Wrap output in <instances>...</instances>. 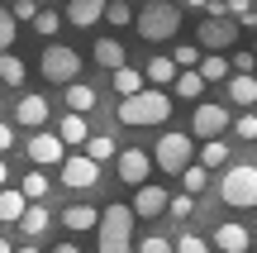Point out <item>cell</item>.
Segmentation results:
<instances>
[{
  "instance_id": "obj_6",
  "label": "cell",
  "mask_w": 257,
  "mask_h": 253,
  "mask_svg": "<svg viewBox=\"0 0 257 253\" xmlns=\"http://www.w3.org/2000/svg\"><path fill=\"white\" fill-rule=\"evenodd\" d=\"M38 72H43L48 86H72L81 76V53L67 48V43H48L43 57H38Z\"/></svg>"
},
{
  "instance_id": "obj_5",
  "label": "cell",
  "mask_w": 257,
  "mask_h": 253,
  "mask_svg": "<svg viewBox=\"0 0 257 253\" xmlns=\"http://www.w3.org/2000/svg\"><path fill=\"white\" fill-rule=\"evenodd\" d=\"M191 162H195V139H191V134L167 129L162 139H157V148H153V167H162L167 177H181Z\"/></svg>"
},
{
  "instance_id": "obj_2",
  "label": "cell",
  "mask_w": 257,
  "mask_h": 253,
  "mask_svg": "<svg viewBox=\"0 0 257 253\" xmlns=\"http://www.w3.org/2000/svg\"><path fill=\"white\" fill-rule=\"evenodd\" d=\"M134 29H138V38H148V43H172L176 29H181L176 0H148V5H138Z\"/></svg>"
},
{
  "instance_id": "obj_43",
  "label": "cell",
  "mask_w": 257,
  "mask_h": 253,
  "mask_svg": "<svg viewBox=\"0 0 257 253\" xmlns=\"http://www.w3.org/2000/svg\"><path fill=\"white\" fill-rule=\"evenodd\" d=\"M5 187H10V162L0 158V191H5Z\"/></svg>"
},
{
  "instance_id": "obj_25",
  "label": "cell",
  "mask_w": 257,
  "mask_h": 253,
  "mask_svg": "<svg viewBox=\"0 0 257 253\" xmlns=\"http://www.w3.org/2000/svg\"><path fill=\"white\" fill-rule=\"evenodd\" d=\"M24 210H29V201L19 196V187H5V191H0V225H19Z\"/></svg>"
},
{
  "instance_id": "obj_41",
  "label": "cell",
  "mask_w": 257,
  "mask_h": 253,
  "mask_svg": "<svg viewBox=\"0 0 257 253\" xmlns=\"http://www.w3.org/2000/svg\"><path fill=\"white\" fill-rule=\"evenodd\" d=\"M43 5H34V0H15V5H10V15H15V24H34V15Z\"/></svg>"
},
{
  "instance_id": "obj_45",
  "label": "cell",
  "mask_w": 257,
  "mask_h": 253,
  "mask_svg": "<svg viewBox=\"0 0 257 253\" xmlns=\"http://www.w3.org/2000/svg\"><path fill=\"white\" fill-rule=\"evenodd\" d=\"M15 253H38V248L34 244H15Z\"/></svg>"
},
{
  "instance_id": "obj_26",
  "label": "cell",
  "mask_w": 257,
  "mask_h": 253,
  "mask_svg": "<svg viewBox=\"0 0 257 253\" xmlns=\"http://www.w3.org/2000/svg\"><path fill=\"white\" fill-rule=\"evenodd\" d=\"M195 162H200L205 172L224 167V162H229V139H214V143H200V148H195Z\"/></svg>"
},
{
  "instance_id": "obj_4",
  "label": "cell",
  "mask_w": 257,
  "mask_h": 253,
  "mask_svg": "<svg viewBox=\"0 0 257 253\" xmlns=\"http://www.w3.org/2000/svg\"><path fill=\"white\" fill-rule=\"evenodd\" d=\"M219 201L233 210H252L257 206V162H233L219 177Z\"/></svg>"
},
{
  "instance_id": "obj_46",
  "label": "cell",
  "mask_w": 257,
  "mask_h": 253,
  "mask_svg": "<svg viewBox=\"0 0 257 253\" xmlns=\"http://www.w3.org/2000/svg\"><path fill=\"white\" fill-rule=\"evenodd\" d=\"M0 253H15V244H10V239H0Z\"/></svg>"
},
{
  "instance_id": "obj_15",
  "label": "cell",
  "mask_w": 257,
  "mask_h": 253,
  "mask_svg": "<svg viewBox=\"0 0 257 253\" xmlns=\"http://www.w3.org/2000/svg\"><path fill=\"white\" fill-rule=\"evenodd\" d=\"M62 105H67V115H91L100 105V91L86 81H72V86H62Z\"/></svg>"
},
{
  "instance_id": "obj_28",
  "label": "cell",
  "mask_w": 257,
  "mask_h": 253,
  "mask_svg": "<svg viewBox=\"0 0 257 253\" xmlns=\"http://www.w3.org/2000/svg\"><path fill=\"white\" fill-rule=\"evenodd\" d=\"M29 81V67H24V57H15V53H0V86H24Z\"/></svg>"
},
{
  "instance_id": "obj_17",
  "label": "cell",
  "mask_w": 257,
  "mask_h": 253,
  "mask_svg": "<svg viewBox=\"0 0 257 253\" xmlns=\"http://www.w3.org/2000/svg\"><path fill=\"white\" fill-rule=\"evenodd\" d=\"M105 5H110V0H67V24H76V29L100 24V19H105Z\"/></svg>"
},
{
  "instance_id": "obj_32",
  "label": "cell",
  "mask_w": 257,
  "mask_h": 253,
  "mask_svg": "<svg viewBox=\"0 0 257 253\" xmlns=\"http://www.w3.org/2000/svg\"><path fill=\"white\" fill-rule=\"evenodd\" d=\"M224 10H229V19L238 29H257V5H252V0H229Z\"/></svg>"
},
{
  "instance_id": "obj_19",
  "label": "cell",
  "mask_w": 257,
  "mask_h": 253,
  "mask_svg": "<svg viewBox=\"0 0 257 253\" xmlns=\"http://www.w3.org/2000/svg\"><path fill=\"white\" fill-rule=\"evenodd\" d=\"M57 139H62V148H86V139H91V124H86V115H67V110H62Z\"/></svg>"
},
{
  "instance_id": "obj_42",
  "label": "cell",
  "mask_w": 257,
  "mask_h": 253,
  "mask_svg": "<svg viewBox=\"0 0 257 253\" xmlns=\"http://www.w3.org/2000/svg\"><path fill=\"white\" fill-rule=\"evenodd\" d=\"M10 148H15V124H5V120H0V158H5Z\"/></svg>"
},
{
  "instance_id": "obj_9",
  "label": "cell",
  "mask_w": 257,
  "mask_h": 253,
  "mask_svg": "<svg viewBox=\"0 0 257 253\" xmlns=\"http://www.w3.org/2000/svg\"><path fill=\"white\" fill-rule=\"evenodd\" d=\"M57 177H62L67 191H91V187H100V167H95L86 153H67L62 167H57Z\"/></svg>"
},
{
  "instance_id": "obj_7",
  "label": "cell",
  "mask_w": 257,
  "mask_h": 253,
  "mask_svg": "<svg viewBox=\"0 0 257 253\" xmlns=\"http://www.w3.org/2000/svg\"><path fill=\"white\" fill-rule=\"evenodd\" d=\"M195 38H200L205 53L229 57L233 48H238V24H233L229 15H205V19H200V29H195Z\"/></svg>"
},
{
  "instance_id": "obj_50",
  "label": "cell",
  "mask_w": 257,
  "mask_h": 253,
  "mask_svg": "<svg viewBox=\"0 0 257 253\" xmlns=\"http://www.w3.org/2000/svg\"><path fill=\"white\" fill-rule=\"evenodd\" d=\"M224 5H229V0H224Z\"/></svg>"
},
{
  "instance_id": "obj_24",
  "label": "cell",
  "mask_w": 257,
  "mask_h": 253,
  "mask_svg": "<svg viewBox=\"0 0 257 253\" xmlns=\"http://www.w3.org/2000/svg\"><path fill=\"white\" fill-rule=\"evenodd\" d=\"M53 191V182H48V172H24V182H19V196L29 201V206H43V196Z\"/></svg>"
},
{
  "instance_id": "obj_12",
  "label": "cell",
  "mask_w": 257,
  "mask_h": 253,
  "mask_svg": "<svg viewBox=\"0 0 257 253\" xmlns=\"http://www.w3.org/2000/svg\"><path fill=\"white\" fill-rule=\"evenodd\" d=\"M167 201H172V191L148 182V187H138V191H134L128 210H134V220H157V215H167Z\"/></svg>"
},
{
  "instance_id": "obj_33",
  "label": "cell",
  "mask_w": 257,
  "mask_h": 253,
  "mask_svg": "<svg viewBox=\"0 0 257 253\" xmlns=\"http://www.w3.org/2000/svg\"><path fill=\"white\" fill-rule=\"evenodd\" d=\"M181 187H186V196H200V191L210 187V172H205L200 162H191V167L181 172Z\"/></svg>"
},
{
  "instance_id": "obj_18",
  "label": "cell",
  "mask_w": 257,
  "mask_h": 253,
  "mask_svg": "<svg viewBox=\"0 0 257 253\" xmlns=\"http://www.w3.org/2000/svg\"><path fill=\"white\" fill-rule=\"evenodd\" d=\"M48 229H53V210H48V206H29L24 215H19V234H24V244L43 239Z\"/></svg>"
},
{
  "instance_id": "obj_13",
  "label": "cell",
  "mask_w": 257,
  "mask_h": 253,
  "mask_svg": "<svg viewBox=\"0 0 257 253\" xmlns=\"http://www.w3.org/2000/svg\"><path fill=\"white\" fill-rule=\"evenodd\" d=\"M62 158H67V148H62L57 134L38 129L34 139H29V162H38V172H43V167H62Z\"/></svg>"
},
{
  "instance_id": "obj_47",
  "label": "cell",
  "mask_w": 257,
  "mask_h": 253,
  "mask_svg": "<svg viewBox=\"0 0 257 253\" xmlns=\"http://www.w3.org/2000/svg\"><path fill=\"white\" fill-rule=\"evenodd\" d=\"M252 244H257V229H252Z\"/></svg>"
},
{
  "instance_id": "obj_35",
  "label": "cell",
  "mask_w": 257,
  "mask_h": 253,
  "mask_svg": "<svg viewBox=\"0 0 257 253\" xmlns=\"http://www.w3.org/2000/svg\"><path fill=\"white\" fill-rule=\"evenodd\" d=\"M15 38H19V24H15V15H10V5H0V53H10Z\"/></svg>"
},
{
  "instance_id": "obj_10",
  "label": "cell",
  "mask_w": 257,
  "mask_h": 253,
  "mask_svg": "<svg viewBox=\"0 0 257 253\" xmlns=\"http://www.w3.org/2000/svg\"><path fill=\"white\" fill-rule=\"evenodd\" d=\"M114 172H119L124 187H148V172H153V153L148 148H119V158H114Z\"/></svg>"
},
{
  "instance_id": "obj_14",
  "label": "cell",
  "mask_w": 257,
  "mask_h": 253,
  "mask_svg": "<svg viewBox=\"0 0 257 253\" xmlns=\"http://www.w3.org/2000/svg\"><path fill=\"white\" fill-rule=\"evenodd\" d=\"M214 253H252V229L233 225V220H224V225H214Z\"/></svg>"
},
{
  "instance_id": "obj_30",
  "label": "cell",
  "mask_w": 257,
  "mask_h": 253,
  "mask_svg": "<svg viewBox=\"0 0 257 253\" xmlns=\"http://www.w3.org/2000/svg\"><path fill=\"white\" fill-rule=\"evenodd\" d=\"M86 158L100 167V162L119 158V148H114V139H110V134H91V139H86Z\"/></svg>"
},
{
  "instance_id": "obj_34",
  "label": "cell",
  "mask_w": 257,
  "mask_h": 253,
  "mask_svg": "<svg viewBox=\"0 0 257 253\" xmlns=\"http://www.w3.org/2000/svg\"><path fill=\"white\" fill-rule=\"evenodd\" d=\"M200 57H205V53H200V43H195V48H191V43H176L172 62H176V72H195V67H200Z\"/></svg>"
},
{
  "instance_id": "obj_38",
  "label": "cell",
  "mask_w": 257,
  "mask_h": 253,
  "mask_svg": "<svg viewBox=\"0 0 257 253\" xmlns=\"http://www.w3.org/2000/svg\"><path fill=\"white\" fill-rule=\"evenodd\" d=\"M229 129H233V134H238V139H243V143H252V139H257V110H243V115H238V120H233V124H229Z\"/></svg>"
},
{
  "instance_id": "obj_39",
  "label": "cell",
  "mask_w": 257,
  "mask_h": 253,
  "mask_svg": "<svg viewBox=\"0 0 257 253\" xmlns=\"http://www.w3.org/2000/svg\"><path fill=\"white\" fill-rule=\"evenodd\" d=\"M134 253H172V234H148V239H138Z\"/></svg>"
},
{
  "instance_id": "obj_44",
  "label": "cell",
  "mask_w": 257,
  "mask_h": 253,
  "mask_svg": "<svg viewBox=\"0 0 257 253\" xmlns=\"http://www.w3.org/2000/svg\"><path fill=\"white\" fill-rule=\"evenodd\" d=\"M48 253H81L76 244H57V248H48Z\"/></svg>"
},
{
  "instance_id": "obj_51",
  "label": "cell",
  "mask_w": 257,
  "mask_h": 253,
  "mask_svg": "<svg viewBox=\"0 0 257 253\" xmlns=\"http://www.w3.org/2000/svg\"><path fill=\"white\" fill-rule=\"evenodd\" d=\"M34 5H38V0H34Z\"/></svg>"
},
{
  "instance_id": "obj_8",
  "label": "cell",
  "mask_w": 257,
  "mask_h": 253,
  "mask_svg": "<svg viewBox=\"0 0 257 253\" xmlns=\"http://www.w3.org/2000/svg\"><path fill=\"white\" fill-rule=\"evenodd\" d=\"M229 124H233V115L224 110L219 101H200V105L191 110V139L214 143V139H224V134H229Z\"/></svg>"
},
{
  "instance_id": "obj_1",
  "label": "cell",
  "mask_w": 257,
  "mask_h": 253,
  "mask_svg": "<svg viewBox=\"0 0 257 253\" xmlns=\"http://www.w3.org/2000/svg\"><path fill=\"white\" fill-rule=\"evenodd\" d=\"M114 120L128 124V129H153V124H167L172 120V96L167 91H138V96H128V101L114 105Z\"/></svg>"
},
{
  "instance_id": "obj_16",
  "label": "cell",
  "mask_w": 257,
  "mask_h": 253,
  "mask_svg": "<svg viewBox=\"0 0 257 253\" xmlns=\"http://www.w3.org/2000/svg\"><path fill=\"white\" fill-rule=\"evenodd\" d=\"M91 57H95V67H105V72L128 67V53H124L119 38H95V43H91Z\"/></svg>"
},
{
  "instance_id": "obj_49",
  "label": "cell",
  "mask_w": 257,
  "mask_h": 253,
  "mask_svg": "<svg viewBox=\"0 0 257 253\" xmlns=\"http://www.w3.org/2000/svg\"><path fill=\"white\" fill-rule=\"evenodd\" d=\"M128 5H134V0H128Z\"/></svg>"
},
{
  "instance_id": "obj_29",
  "label": "cell",
  "mask_w": 257,
  "mask_h": 253,
  "mask_svg": "<svg viewBox=\"0 0 257 253\" xmlns=\"http://www.w3.org/2000/svg\"><path fill=\"white\" fill-rule=\"evenodd\" d=\"M176 101H191V105H200V96H205V81H200V72H176Z\"/></svg>"
},
{
  "instance_id": "obj_48",
  "label": "cell",
  "mask_w": 257,
  "mask_h": 253,
  "mask_svg": "<svg viewBox=\"0 0 257 253\" xmlns=\"http://www.w3.org/2000/svg\"><path fill=\"white\" fill-rule=\"evenodd\" d=\"M252 57H257V48H252Z\"/></svg>"
},
{
  "instance_id": "obj_11",
  "label": "cell",
  "mask_w": 257,
  "mask_h": 253,
  "mask_svg": "<svg viewBox=\"0 0 257 253\" xmlns=\"http://www.w3.org/2000/svg\"><path fill=\"white\" fill-rule=\"evenodd\" d=\"M53 120V101H48V96H38V91H24L15 101V124H29V129H43V124Z\"/></svg>"
},
{
  "instance_id": "obj_20",
  "label": "cell",
  "mask_w": 257,
  "mask_h": 253,
  "mask_svg": "<svg viewBox=\"0 0 257 253\" xmlns=\"http://www.w3.org/2000/svg\"><path fill=\"white\" fill-rule=\"evenodd\" d=\"M95 225H100V210L86 206V201H76V206L62 210V229H72V234H86V229H95Z\"/></svg>"
},
{
  "instance_id": "obj_3",
  "label": "cell",
  "mask_w": 257,
  "mask_h": 253,
  "mask_svg": "<svg viewBox=\"0 0 257 253\" xmlns=\"http://www.w3.org/2000/svg\"><path fill=\"white\" fill-rule=\"evenodd\" d=\"M95 253H134V210L124 201L100 210V225H95Z\"/></svg>"
},
{
  "instance_id": "obj_22",
  "label": "cell",
  "mask_w": 257,
  "mask_h": 253,
  "mask_svg": "<svg viewBox=\"0 0 257 253\" xmlns=\"http://www.w3.org/2000/svg\"><path fill=\"white\" fill-rule=\"evenodd\" d=\"M195 72H200V81H205V86H224V81L233 76V67H229V57H219V53H205Z\"/></svg>"
},
{
  "instance_id": "obj_21",
  "label": "cell",
  "mask_w": 257,
  "mask_h": 253,
  "mask_svg": "<svg viewBox=\"0 0 257 253\" xmlns=\"http://www.w3.org/2000/svg\"><path fill=\"white\" fill-rule=\"evenodd\" d=\"M143 81L153 86V91H162V86H172V81H176V62H172L167 53L148 57V67H143Z\"/></svg>"
},
{
  "instance_id": "obj_23",
  "label": "cell",
  "mask_w": 257,
  "mask_h": 253,
  "mask_svg": "<svg viewBox=\"0 0 257 253\" xmlns=\"http://www.w3.org/2000/svg\"><path fill=\"white\" fill-rule=\"evenodd\" d=\"M224 91H229L233 105H243V110H257V76H229L224 81Z\"/></svg>"
},
{
  "instance_id": "obj_27",
  "label": "cell",
  "mask_w": 257,
  "mask_h": 253,
  "mask_svg": "<svg viewBox=\"0 0 257 253\" xmlns=\"http://www.w3.org/2000/svg\"><path fill=\"white\" fill-rule=\"evenodd\" d=\"M110 76H114L119 101H128V96H138V91H148V81H143V72H138V67H119V72H110Z\"/></svg>"
},
{
  "instance_id": "obj_36",
  "label": "cell",
  "mask_w": 257,
  "mask_h": 253,
  "mask_svg": "<svg viewBox=\"0 0 257 253\" xmlns=\"http://www.w3.org/2000/svg\"><path fill=\"white\" fill-rule=\"evenodd\" d=\"M105 24H114V29L134 24V5H128V0H110V5H105Z\"/></svg>"
},
{
  "instance_id": "obj_31",
  "label": "cell",
  "mask_w": 257,
  "mask_h": 253,
  "mask_svg": "<svg viewBox=\"0 0 257 253\" xmlns=\"http://www.w3.org/2000/svg\"><path fill=\"white\" fill-rule=\"evenodd\" d=\"M172 253H214L210 239L195 234V229H186V234H172Z\"/></svg>"
},
{
  "instance_id": "obj_40",
  "label": "cell",
  "mask_w": 257,
  "mask_h": 253,
  "mask_svg": "<svg viewBox=\"0 0 257 253\" xmlns=\"http://www.w3.org/2000/svg\"><path fill=\"white\" fill-rule=\"evenodd\" d=\"M167 215L191 220V215H195V196H186V191H181V196H172V201H167Z\"/></svg>"
},
{
  "instance_id": "obj_37",
  "label": "cell",
  "mask_w": 257,
  "mask_h": 253,
  "mask_svg": "<svg viewBox=\"0 0 257 253\" xmlns=\"http://www.w3.org/2000/svg\"><path fill=\"white\" fill-rule=\"evenodd\" d=\"M34 29L48 38V43H53V34L62 29V15H57V10H38V15H34Z\"/></svg>"
}]
</instances>
